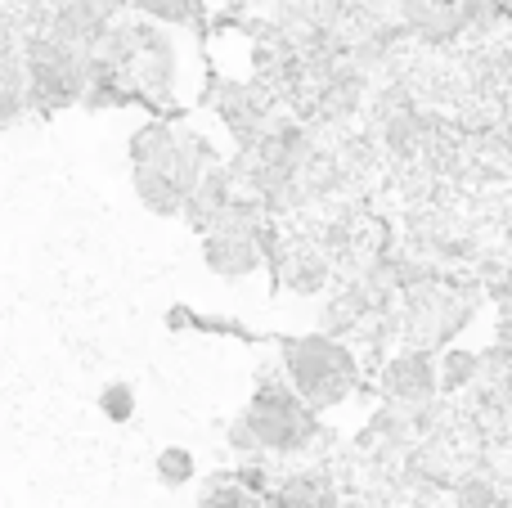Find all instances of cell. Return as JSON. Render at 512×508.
<instances>
[{
    "label": "cell",
    "mask_w": 512,
    "mask_h": 508,
    "mask_svg": "<svg viewBox=\"0 0 512 508\" xmlns=\"http://www.w3.org/2000/svg\"><path fill=\"white\" fill-rule=\"evenodd\" d=\"M104 410H108V419H131L135 414V405H131V392H126V387H108L104 392Z\"/></svg>",
    "instance_id": "obj_5"
},
{
    "label": "cell",
    "mask_w": 512,
    "mask_h": 508,
    "mask_svg": "<svg viewBox=\"0 0 512 508\" xmlns=\"http://www.w3.org/2000/svg\"><path fill=\"white\" fill-rule=\"evenodd\" d=\"M203 508H261V504H256V495H248L243 486L221 482L216 491H207V495H203Z\"/></svg>",
    "instance_id": "obj_3"
},
{
    "label": "cell",
    "mask_w": 512,
    "mask_h": 508,
    "mask_svg": "<svg viewBox=\"0 0 512 508\" xmlns=\"http://www.w3.org/2000/svg\"><path fill=\"white\" fill-rule=\"evenodd\" d=\"M288 365H292V378H297L301 396H306L310 405H337L346 396V387L355 383L351 356H346L342 347H333V342H324V338L292 342Z\"/></svg>",
    "instance_id": "obj_2"
},
{
    "label": "cell",
    "mask_w": 512,
    "mask_h": 508,
    "mask_svg": "<svg viewBox=\"0 0 512 508\" xmlns=\"http://www.w3.org/2000/svg\"><path fill=\"white\" fill-rule=\"evenodd\" d=\"M158 477L162 482H171V486L189 482V477H194V459H189L185 450H167V455L158 459Z\"/></svg>",
    "instance_id": "obj_4"
},
{
    "label": "cell",
    "mask_w": 512,
    "mask_h": 508,
    "mask_svg": "<svg viewBox=\"0 0 512 508\" xmlns=\"http://www.w3.org/2000/svg\"><path fill=\"white\" fill-rule=\"evenodd\" d=\"M239 446H265V450H297L301 441L310 437V410L283 387H265L261 396L252 401L248 423H239Z\"/></svg>",
    "instance_id": "obj_1"
}]
</instances>
